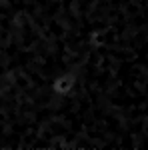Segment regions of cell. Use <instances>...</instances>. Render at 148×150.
<instances>
[{"label": "cell", "mask_w": 148, "mask_h": 150, "mask_svg": "<svg viewBox=\"0 0 148 150\" xmlns=\"http://www.w3.org/2000/svg\"><path fill=\"white\" fill-rule=\"evenodd\" d=\"M76 88V74L74 72H60L52 80V92L56 94L60 100L68 98Z\"/></svg>", "instance_id": "6da1fadb"}]
</instances>
